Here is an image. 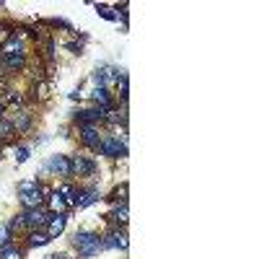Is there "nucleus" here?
Listing matches in <instances>:
<instances>
[{
    "mask_svg": "<svg viewBox=\"0 0 259 259\" xmlns=\"http://www.w3.org/2000/svg\"><path fill=\"white\" fill-rule=\"evenodd\" d=\"M94 101L99 106H106V104H109V91H106V88H96L94 91Z\"/></svg>",
    "mask_w": 259,
    "mask_h": 259,
    "instance_id": "nucleus-19",
    "label": "nucleus"
},
{
    "mask_svg": "<svg viewBox=\"0 0 259 259\" xmlns=\"http://www.w3.org/2000/svg\"><path fill=\"white\" fill-rule=\"evenodd\" d=\"M44 194H47V187H42V184H39L37 189L21 192V197H19V200H21V205H24L26 210H32V207H42V205H44V200H47Z\"/></svg>",
    "mask_w": 259,
    "mask_h": 259,
    "instance_id": "nucleus-2",
    "label": "nucleus"
},
{
    "mask_svg": "<svg viewBox=\"0 0 259 259\" xmlns=\"http://www.w3.org/2000/svg\"><path fill=\"white\" fill-rule=\"evenodd\" d=\"M0 259H24V251L16 249L13 243H3L0 246Z\"/></svg>",
    "mask_w": 259,
    "mask_h": 259,
    "instance_id": "nucleus-16",
    "label": "nucleus"
},
{
    "mask_svg": "<svg viewBox=\"0 0 259 259\" xmlns=\"http://www.w3.org/2000/svg\"><path fill=\"white\" fill-rule=\"evenodd\" d=\"M96 11L101 13V16H104V19H109V21H114V19H117V16H114V13H112V8H109V6H96Z\"/></svg>",
    "mask_w": 259,
    "mask_h": 259,
    "instance_id": "nucleus-21",
    "label": "nucleus"
},
{
    "mask_svg": "<svg viewBox=\"0 0 259 259\" xmlns=\"http://www.w3.org/2000/svg\"><path fill=\"white\" fill-rule=\"evenodd\" d=\"M70 166H73V171L78 174V176H91V174H96V163L86 158V156H73L70 158Z\"/></svg>",
    "mask_w": 259,
    "mask_h": 259,
    "instance_id": "nucleus-6",
    "label": "nucleus"
},
{
    "mask_svg": "<svg viewBox=\"0 0 259 259\" xmlns=\"http://www.w3.org/2000/svg\"><path fill=\"white\" fill-rule=\"evenodd\" d=\"M39 96H42V99L47 96V83H42V86H39Z\"/></svg>",
    "mask_w": 259,
    "mask_h": 259,
    "instance_id": "nucleus-25",
    "label": "nucleus"
},
{
    "mask_svg": "<svg viewBox=\"0 0 259 259\" xmlns=\"http://www.w3.org/2000/svg\"><path fill=\"white\" fill-rule=\"evenodd\" d=\"M122 75H125L122 70H114V68H101V70H96V73H94V81L99 83V88H106L109 83L119 81Z\"/></svg>",
    "mask_w": 259,
    "mask_h": 259,
    "instance_id": "nucleus-7",
    "label": "nucleus"
},
{
    "mask_svg": "<svg viewBox=\"0 0 259 259\" xmlns=\"http://www.w3.org/2000/svg\"><path fill=\"white\" fill-rule=\"evenodd\" d=\"M109 220L114 223V225H127V220H130V210H127V205H119L112 215H109Z\"/></svg>",
    "mask_w": 259,
    "mask_h": 259,
    "instance_id": "nucleus-13",
    "label": "nucleus"
},
{
    "mask_svg": "<svg viewBox=\"0 0 259 259\" xmlns=\"http://www.w3.org/2000/svg\"><path fill=\"white\" fill-rule=\"evenodd\" d=\"M44 243H50V236H47V231H32L29 233V246H44Z\"/></svg>",
    "mask_w": 259,
    "mask_h": 259,
    "instance_id": "nucleus-17",
    "label": "nucleus"
},
{
    "mask_svg": "<svg viewBox=\"0 0 259 259\" xmlns=\"http://www.w3.org/2000/svg\"><path fill=\"white\" fill-rule=\"evenodd\" d=\"M3 57H6V68L8 70L24 68V52H11V55H3Z\"/></svg>",
    "mask_w": 259,
    "mask_h": 259,
    "instance_id": "nucleus-15",
    "label": "nucleus"
},
{
    "mask_svg": "<svg viewBox=\"0 0 259 259\" xmlns=\"http://www.w3.org/2000/svg\"><path fill=\"white\" fill-rule=\"evenodd\" d=\"M106 241H104V249H127L130 246V241H127V236L122 233V231H112L109 236H104Z\"/></svg>",
    "mask_w": 259,
    "mask_h": 259,
    "instance_id": "nucleus-10",
    "label": "nucleus"
},
{
    "mask_svg": "<svg viewBox=\"0 0 259 259\" xmlns=\"http://www.w3.org/2000/svg\"><path fill=\"white\" fill-rule=\"evenodd\" d=\"M73 243H75V249H78L81 256H94V254H99V251L104 249V241H101L96 233H88V231L75 233Z\"/></svg>",
    "mask_w": 259,
    "mask_h": 259,
    "instance_id": "nucleus-1",
    "label": "nucleus"
},
{
    "mask_svg": "<svg viewBox=\"0 0 259 259\" xmlns=\"http://www.w3.org/2000/svg\"><path fill=\"white\" fill-rule=\"evenodd\" d=\"M50 169L57 171L60 176H70V174H73V166H70V158H68V156H52Z\"/></svg>",
    "mask_w": 259,
    "mask_h": 259,
    "instance_id": "nucleus-11",
    "label": "nucleus"
},
{
    "mask_svg": "<svg viewBox=\"0 0 259 259\" xmlns=\"http://www.w3.org/2000/svg\"><path fill=\"white\" fill-rule=\"evenodd\" d=\"M127 184H122V187H117L114 192H112V197H109V200L112 202H122V205H127Z\"/></svg>",
    "mask_w": 259,
    "mask_h": 259,
    "instance_id": "nucleus-18",
    "label": "nucleus"
},
{
    "mask_svg": "<svg viewBox=\"0 0 259 259\" xmlns=\"http://www.w3.org/2000/svg\"><path fill=\"white\" fill-rule=\"evenodd\" d=\"M44 225H47V236H50V238H55V236H60V233L65 231V225H68V218L63 215V212H57V215H50V218H47V223H44Z\"/></svg>",
    "mask_w": 259,
    "mask_h": 259,
    "instance_id": "nucleus-8",
    "label": "nucleus"
},
{
    "mask_svg": "<svg viewBox=\"0 0 259 259\" xmlns=\"http://www.w3.org/2000/svg\"><path fill=\"white\" fill-rule=\"evenodd\" d=\"M96 200H99V192H96V189H86V192L78 194V200H75V207L83 210V207H88V205H94Z\"/></svg>",
    "mask_w": 259,
    "mask_h": 259,
    "instance_id": "nucleus-12",
    "label": "nucleus"
},
{
    "mask_svg": "<svg viewBox=\"0 0 259 259\" xmlns=\"http://www.w3.org/2000/svg\"><path fill=\"white\" fill-rule=\"evenodd\" d=\"M6 122L13 127V132H26V130H29V125H32V114L24 112V109H19V112H11Z\"/></svg>",
    "mask_w": 259,
    "mask_h": 259,
    "instance_id": "nucleus-5",
    "label": "nucleus"
},
{
    "mask_svg": "<svg viewBox=\"0 0 259 259\" xmlns=\"http://www.w3.org/2000/svg\"><path fill=\"white\" fill-rule=\"evenodd\" d=\"M8 238H11V228L8 225H0V246L8 243Z\"/></svg>",
    "mask_w": 259,
    "mask_h": 259,
    "instance_id": "nucleus-23",
    "label": "nucleus"
},
{
    "mask_svg": "<svg viewBox=\"0 0 259 259\" xmlns=\"http://www.w3.org/2000/svg\"><path fill=\"white\" fill-rule=\"evenodd\" d=\"M39 184H37V179H29V181H21L19 184V192H29V189H37Z\"/></svg>",
    "mask_w": 259,
    "mask_h": 259,
    "instance_id": "nucleus-22",
    "label": "nucleus"
},
{
    "mask_svg": "<svg viewBox=\"0 0 259 259\" xmlns=\"http://www.w3.org/2000/svg\"><path fill=\"white\" fill-rule=\"evenodd\" d=\"M119 96L127 99V75H122V78H119Z\"/></svg>",
    "mask_w": 259,
    "mask_h": 259,
    "instance_id": "nucleus-24",
    "label": "nucleus"
},
{
    "mask_svg": "<svg viewBox=\"0 0 259 259\" xmlns=\"http://www.w3.org/2000/svg\"><path fill=\"white\" fill-rule=\"evenodd\" d=\"M47 212H44L42 207H32V210H26L24 215H21V220H24V225H29L32 231H37V228H42L44 223H47Z\"/></svg>",
    "mask_w": 259,
    "mask_h": 259,
    "instance_id": "nucleus-4",
    "label": "nucleus"
},
{
    "mask_svg": "<svg viewBox=\"0 0 259 259\" xmlns=\"http://www.w3.org/2000/svg\"><path fill=\"white\" fill-rule=\"evenodd\" d=\"M50 259H65V254H52Z\"/></svg>",
    "mask_w": 259,
    "mask_h": 259,
    "instance_id": "nucleus-26",
    "label": "nucleus"
},
{
    "mask_svg": "<svg viewBox=\"0 0 259 259\" xmlns=\"http://www.w3.org/2000/svg\"><path fill=\"white\" fill-rule=\"evenodd\" d=\"M99 150H101L104 156H109V158H119V156H125V153H127L125 143H119V138H101Z\"/></svg>",
    "mask_w": 259,
    "mask_h": 259,
    "instance_id": "nucleus-3",
    "label": "nucleus"
},
{
    "mask_svg": "<svg viewBox=\"0 0 259 259\" xmlns=\"http://www.w3.org/2000/svg\"><path fill=\"white\" fill-rule=\"evenodd\" d=\"M81 140H83L91 150H99V145H101V135L96 132L94 125H81Z\"/></svg>",
    "mask_w": 259,
    "mask_h": 259,
    "instance_id": "nucleus-9",
    "label": "nucleus"
},
{
    "mask_svg": "<svg viewBox=\"0 0 259 259\" xmlns=\"http://www.w3.org/2000/svg\"><path fill=\"white\" fill-rule=\"evenodd\" d=\"M26 158H29V148H26V145H19V148H16V163H24Z\"/></svg>",
    "mask_w": 259,
    "mask_h": 259,
    "instance_id": "nucleus-20",
    "label": "nucleus"
},
{
    "mask_svg": "<svg viewBox=\"0 0 259 259\" xmlns=\"http://www.w3.org/2000/svg\"><path fill=\"white\" fill-rule=\"evenodd\" d=\"M47 202H50V210L55 212V215H57V212H63V210H68V202H65V197H60L57 192H52V194L47 197Z\"/></svg>",
    "mask_w": 259,
    "mask_h": 259,
    "instance_id": "nucleus-14",
    "label": "nucleus"
}]
</instances>
